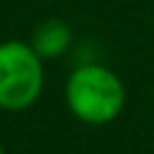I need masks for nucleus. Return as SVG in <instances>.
Instances as JSON below:
<instances>
[{
    "label": "nucleus",
    "instance_id": "nucleus-1",
    "mask_svg": "<svg viewBox=\"0 0 154 154\" xmlns=\"http://www.w3.org/2000/svg\"><path fill=\"white\" fill-rule=\"evenodd\" d=\"M125 84L106 65L84 63L65 82V103L70 113L87 125H106L125 108Z\"/></svg>",
    "mask_w": 154,
    "mask_h": 154
},
{
    "label": "nucleus",
    "instance_id": "nucleus-2",
    "mask_svg": "<svg viewBox=\"0 0 154 154\" xmlns=\"http://www.w3.org/2000/svg\"><path fill=\"white\" fill-rule=\"evenodd\" d=\"M43 89V58L29 41L0 43V108L24 111L36 103Z\"/></svg>",
    "mask_w": 154,
    "mask_h": 154
},
{
    "label": "nucleus",
    "instance_id": "nucleus-4",
    "mask_svg": "<svg viewBox=\"0 0 154 154\" xmlns=\"http://www.w3.org/2000/svg\"><path fill=\"white\" fill-rule=\"evenodd\" d=\"M0 154H5V149H2V144H0Z\"/></svg>",
    "mask_w": 154,
    "mask_h": 154
},
{
    "label": "nucleus",
    "instance_id": "nucleus-3",
    "mask_svg": "<svg viewBox=\"0 0 154 154\" xmlns=\"http://www.w3.org/2000/svg\"><path fill=\"white\" fill-rule=\"evenodd\" d=\"M31 48L43 58V60H55L60 58L70 43H72V29L67 22L63 19H43L41 24H36L31 38H29Z\"/></svg>",
    "mask_w": 154,
    "mask_h": 154
}]
</instances>
